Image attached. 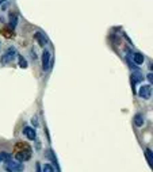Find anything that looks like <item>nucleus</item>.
I'll return each mask as SVG.
<instances>
[{"label":"nucleus","instance_id":"4468645a","mask_svg":"<svg viewBox=\"0 0 153 172\" xmlns=\"http://www.w3.org/2000/svg\"><path fill=\"white\" fill-rule=\"evenodd\" d=\"M18 58H19V64H20L22 68H26V66H27V61H26V60L22 57L20 54H18Z\"/></svg>","mask_w":153,"mask_h":172},{"label":"nucleus","instance_id":"a211bd4d","mask_svg":"<svg viewBox=\"0 0 153 172\" xmlns=\"http://www.w3.org/2000/svg\"><path fill=\"white\" fill-rule=\"evenodd\" d=\"M37 172H41V168H39V164H37Z\"/></svg>","mask_w":153,"mask_h":172},{"label":"nucleus","instance_id":"0eeeda50","mask_svg":"<svg viewBox=\"0 0 153 172\" xmlns=\"http://www.w3.org/2000/svg\"><path fill=\"white\" fill-rule=\"evenodd\" d=\"M35 39L39 42L41 46H45V45H46V42H47L46 37H45L43 33H41V31H37V33H35Z\"/></svg>","mask_w":153,"mask_h":172},{"label":"nucleus","instance_id":"1a4fd4ad","mask_svg":"<svg viewBox=\"0 0 153 172\" xmlns=\"http://www.w3.org/2000/svg\"><path fill=\"white\" fill-rule=\"evenodd\" d=\"M16 25H18V15L11 12L10 14V26L12 29H15V27H16Z\"/></svg>","mask_w":153,"mask_h":172},{"label":"nucleus","instance_id":"6e6552de","mask_svg":"<svg viewBox=\"0 0 153 172\" xmlns=\"http://www.w3.org/2000/svg\"><path fill=\"white\" fill-rule=\"evenodd\" d=\"M133 62H134L136 65L144 64V56L141 54V53H134V54H133Z\"/></svg>","mask_w":153,"mask_h":172},{"label":"nucleus","instance_id":"423d86ee","mask_svg":"<svg viewBox=\"0 0 153 172\" xmlns=\"http://www.w3.org/2000/svg\"><path fill=\"white\" fill-rule=\"evenodd\" d=\"M23 134L29 138V140H31V141H34L35 138H37V133H35V130L33 129V128H29V126L23 129Z\"/></svg>","mask_w":153,"mask_h":172},{"label":"nucleus","instance_id":"2eb2a0df","mask_svg":"<svg viewBox=\"0 0 153 172\" xmlns=\"http://www.w3.org/2000/svg\"><path fill=\"white\" fill-rule=\"evenodd\" d=\"M42 172H54V168H53V165H50V164H45Z\"/></svg>","mask_w":153,"mask_h":172},{"label":"nucleus","instance_id":"20e7f679","mask_svg":"<svg viewBox=\"0 0 153 172\" xmlns=\"http://www.w3.org/2000/svg\"><path fill=\"white\" fill-rule=\"evenodd\" d=\"M31 157V149L26 147L25 151H18L16 152V159L18 161H25V160H29Z\"/></svg>","mask_w":153,"mask_h":172},{"label":"nucleus","instance_id":"9d476101","mask_svg":"<svg viewBox=\"0 0 153 172\" xmlns=\"http://www.w3.org/2000/svg\"><path fill=\"white\" fill-rule=\"evenodd\" d=\"M133 79H134V81H137V83H140V81H142V79H144V76H142V73L140 72V70H136V69H133Z\"/></svg>","mask_w":153,"mask_h":172},{"label":"nucleus","instance_id":"f257e3e1","mask_svg":"<svg viewBox=\"0 0 153 172\" xmlns=\"http://www.w3.org/2000/svg\"><path fill=\"white\" fill-rule=\"evenodd\" d=\"M4 170L7 172H23L25 165L22 161H14V160H7L4 164Z\"/></svg>","mask_w":153,"mask_h":172},{"label":"nucleus","instance_id":"f8f14e48","mask_svg":"<svg viewBox=\"0 0 153 172\" xmlns=\"http://www.w3.org/2000/svg\"><path fill=\"white\" fill-rule=\"evenodd\" d=\"M11 159V155L7 152H0V163H6L7 160Z\"/></svg>","mask_w":153,"mask_h":172},{"label":"nucleus","instance_id":"9b49d317","mask_svg":"<svg viewBox=\"0 0 153 172\" xmlns=\"http://www.w3.org/2000/svg\"><path fill=\"white\" fill-rule=\"evenodd\" d=\"M134 122H136L137 126H142L144 125V115L142 114H137L134 117Z\"/></svg>","mask_w":153,"mask_h":172},{"label":"nucleus","instance_id":"dca6fc26","mask_svg":"<svg viewBox=\"0 0 153 172\" xmlns=\"http://www.w3.org/2000/svg\"><path fill=\"white\" fill-rule=\"evenodd\" d=\"M152 76H153L152 73H149V75H148V79H149V81H151V84H152V81H153V77H152Z\"/></svg>","mask_w":153,"mask_h":172},{"label":"nucleus","instance_id":"7ed1b4c3","mask_svg":"<svg viewBox=\"0 0 153 172\" xmlns=\"http://www.w3.org/2000/svg\"><path fill=\"white\" fill-rule=\"evenodd\" d=\"M138 95H140V98H142V99H151L152 98V84L141 85Z\"/></svg>","mask_w":153,"mask_h":172},{"label":"nucleus","instance_id":"6ab92c4d","mask_svg":"<svg viewBox=\"0 0 153 172\" xmlns=\"http://www.w3.org/2000/svg\"><path fill=\"white\" fill-rule=\"evenodd\" d=\"M6 2V0H0V4H3V3H4Z\"/></svg>","mask_w":153,"mask_h":172},{"label":"nucleus","instance_id":"ddd939ff","mask_svg":"<svg viewBox=\"0 0 153 172\" xmlns=\"http://www.w3.org/2000/svg\"><path fill=\"white\" fill-rule=\"evenodd\" d=\"M146 159H148V163H149V165H152V163H153V157H152V151L151 149H146Z\"/></svg>","mask_w":153,"mask_h":172},{"label":"nucleus","instance_id":"f3484780","mask_svg":"<svg viewBox=\"0 0 153 172\" xmlns=\"http://www.w3.org/2000/svg\"><path fill=\"white\" fill-rule=\"evenodd\" d=\"M33 123H34V125H38V122H37V118L35 117L33 118Z\"/></svg>","mask_w":153,"mask_h":172},{"label":"nucleus","instance_id":"f03ea898","mask_svg":"<svg viewBox=\"0 0 153 172\" xmlns=\"http://www.w3.org/2000/svg\"><path fill=\"white\" fill-rule=\"evenodd\" d=\"M18 56L16 53V50H15V48H8V49L6 50V53L3 54V57H2V64H10V62H12L15 57Z\"/></svg>","mask_w":153,"mask_h":172},{"label":"nucleus","instance_id":"39448f33","mask_svg":"<svg viewBox=\"0 0 153 172\" xmlns=\"http://www.w3.org/2000/svg\"><path fill=\"white\" fill-rule=\"evenodd\" d=\"M50 65V50L49 49H45L42 53V68L43 70H47Z\"/></svg>","mask_w":153,"mask_h":172}]
</instances>
